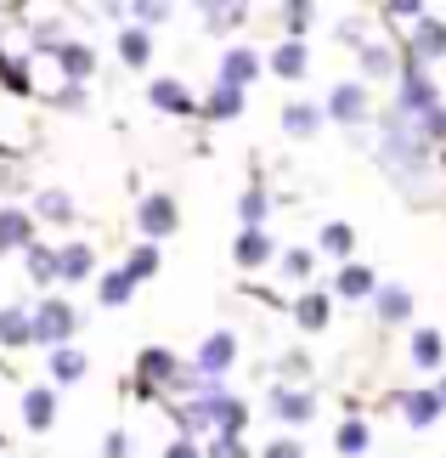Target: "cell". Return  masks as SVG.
<instances>
[{
  "label": "cell",
  "mask_w": 446,
  "mask_h": 458,
  "mask_svg": "<svg viewBox=\"0 0 446 458\" xmlns=\"http://www.w3.org/2000/svg\"><path fill=\"white\" fill-rule=\"evenodd\" d=\"M379 158H384L390 182H401L407 192H424V182H430V170H435V148L424 142V131L407 125L396 108H384V119H379Z\"/></svg>",
  "instance_id": "obj_1"
},
{
  "label": "cell",
  "mask_w": 446,
  "mask_h": 458,
  "mask_svg": "<svg viewBox=\"0 0 446 458\" xmlns=\"http://www.w3.org/2000/svg\"><path fill=\"white\" fill-rule=\"evenodd\" d=\"M74 334H80V311L68 306L63 294H46V301H34V311H29V340H34V345L63 351V345H74Z\"/></svg>",
  "instance_id": "obj_2"
},
{
  "label": "cell",
  "mask_w": 446,
  "mask_h": 458,
  "mask_svg": "<svg viewBox=\"0 0 446 458\" xmlns=\"http://www.w3.org/2000/svg\"><path fill=\"white\" fill-rule=\"evenodd\" d=\"M231 362H238V334H226V328L204 334L198 357H192V368H198V379H204V385H226Z\"/></svg>",
  "instance_id": "obj_3"
},
{
  "label": "cell",
  "mask_w": 446,
  "mask_h": 458,
  "mask_svg": "<svg viewBox=\"0 0 446 458\" xmlns=\"http://www.w3.org/2000/svg\"><path fill=\"white\" fill-rule=\"evenodd\" d=\"M198 402L209 413V430H215V436H238V442H243V425H248V402L243 396H231L226 385H209Z\"/></svg>",
  "instance_id": "obj_4"
},
{
  "label": "cell",
  "mask_w": 446,
  "mask_h": 458,
  "mask_svg": "<svg viewBox=\"0 0 446 458\" xmlns=\"http://www.w3.org/2000/svg\"><path fill=\"white\" fill-rule=\"evenodd\" d=\"M265 408H272L277 425H311V419H316V396L299 391V385H289V379H277L272 391H265Z\"/></svg>",
  "instance_id": "obj_5"
},
{
  "label": "cell",
  "mask_w": 446,
  "mask_h": 458,
  "mask_svg": "<svg viewBox=\"0 0 446 458\" xmlns=\"http://www.w3.org/2000/svg\"><path fill=\"white\" fill-rule=\"evenodd\" d=\"M367 114H373V102H367L362 80H339L328 91V102H323V119H333V125H362Z\"/></svg>",
  "instance_id": "obj_6"
},
{
  "label": "cell",
  "mask_w": 446,
  "mask_h": 458,
  "mask_svg": "<svg viewBox=\"0 0 446 458\" xmlns=\"http://www.w3.org/2000/svg\"><path fill=\"white\" fill-rule=\"evenodd\" d=\"M136 226H141L147 243H158V238H170L175 226H181V209H175L170 192H147V199L136 204Z\"/></svg>",
  "instance_id": "obj_7"
},
{
  "label": "cell",
  "mask_w": 446,
  "mask_h": 458,
  "mask_svg": "<svg viewBox=\"0 0 446 458\" xmlns=\"http://www.w3.org/2000/svg\"><path fill=\"white\" fill-rule=\"evenodd\" d=\"M181 357H175V351L170 345H147V351H141V357H136V379L141 385H158V391H175V385H181Z\"/></svg>",
  "instance_id": "obj_8"
},
{
  "label": "cell",
  "mask_w": 446,
  "mask_h": 458,
  "mask_svg": "<svg viewBox=\"0 0 446 458\" xmlns=\"http://www.w3.org/2000/svg\"><path fill=\"white\" fill-rule=\"evenodd\" d=\"M396 408H401V419L413 430H430V425H441V396H435V385H413V391H396Z\"/></svg>",
  "instance_id": "obj_9"
},
{
  "label": "cell",
  "mask_w": 446,
  "mask_h": 458,
  "mask_svg": "<svg viewBox=\"0 0 446 458\" xmlns=\"http://www.w3.org/2000/svg\"><path fill=\"white\" fill-rule=\"evenodd\" d=\"M272 255H277V243H272V233H265V226H243L238 243H231V260H238L243 272H260Z\"/></svg>",
  "instance_id": "obj_10"
},
{
  "label": "cell",
  "mask_w": 446,
  "mask_h": 458,
  "mask_svg": "<svg viewBox=\"0 0 446 458\" xmlns=\"http://www.w3.org/2000/svg\"><path fill=\"white\" fill-rule=\"evenodd\" d=\"M441 57H446V23L424 12L418 23H413V63L424 68V63H441Z\"/></svg>",
  "instance_id": "obj_11"
},
{
  "label": "cell",
  "mask_w": 446,
  "mask_h": 458,
  "mask_svg": "<svg viewBox=\"0 0 446 458\" xmlns=\"http://www.w3.org/2000/svg\"><path fill=\"white\" fill-rule=\"evenodd\" d=\"M260 68H265V63H260V51L231 46L226 57H221V80H215V85H231V91H243L248 80H260Z\"/></svg>",
  "instance_id": "obj_12"
},
{
  "label": "cell",
  "mask_w": 446,
  "mask_h": 458,
  "mask_svg": "<svg viewBox=\"0 0 446 458\" xmlns=\"http://www.w3.org/2000/svg\"><path fill=\"white\" fill-rule=\"evenodd\" d=\"M333 294L339 301H373L379 294V277H373V267H362V260H345L333 277Z\"/></svg>",
  "instance_id": "obj_13"
},
{
  "label": "cell",
  "mask_w": 446,
  "mask_h": 458,
  "mask_svg": "<svg viewBox=\"0 0 446 458\" xmlns=\"http://www.w3.org/2000/svg\"><path fill=\"white\" fill-rule=\"evenodd\" d=\"M147 102L158 114H170V119H181V114H198V102H192V91L181 80H153L147 85Z\"/></svg>",
  "instance_id": "obj_14"
},
{
  "label": "cell",
  "mask_w": 446,
  "mask_h": 458,
  "mask_svg": "<svg viewBox=\"0 0 446 458\" xmlns=\"http://www.w3.org/2000/svg\"><path fill=\"white\" fill-rule=\"evenodd\" d=\"M97 277V250L91 243H63L57 250V284H85Z\"/></svg>",
  "instance_id": "obj_15"
},
{
  "label": "cell",
  "mask_w": 446,
  "mask_h": 458,
  "mask_svg": "<svg viewBox=\"0 0 446 458\" xmlns=\"http://www.w3.org/2000/svg\"><path fill=\"white\" fill-rule=\"evenodd\" d=\"M34 243V216L17 204H0V255L6 250H29Z\"/></svg>",
  "instance_id": "obj_16"
},
{
  "label": "cell",
  "mask_w": 446,
  "mask_h": 458,
  "mask_svg": "<svg viewBox=\"0 0 446 458\" xmlns=\"http://www.w3.org/2000/svg\"><path fill=\"white\" fill-rule=\"evenodd\" d=\"M23 425H29L34 436L57 425V391H51V385H34V391H23Z\"/></svg>",
  "instance_id": "obj_17"
},
{
  "label": "cell",
  "mask_w": 446,
  "mask_h": 458,
  "mask_svg": "<svg viewBox=\"0 0 446 458\" xmlns=\"http://www.w3.org/2000/svg\"><path fill=\"white\" fill-rule=\"evenodd\" d=\"M265 68H272L277 80H306V74H311V51H306V40H282L272 57H265Z\"/></svg>",
  "instance_id": "obj_18"
},
{
  "label": "cell",
  "mask_w": 446,
  "mask_h": 458,
  "mask_svg": "<svg viewBox=\"0 0 446 458\" xmlns=\"http://www.w3.org/2000/svg\"><path fill=\"white\" fill-rule=\"evenodd\" d=\"M57 68H63V80H68V85H85V80L97 74V51H91V46H80V40H63Z\"/></svg>",
  "instance_id": "obj_19"
},
{
  "label": "cell",
  "mask_w": 446,
  "mask_h": 458,
  "mask_svg": "<svg viewBox=\"0 0 446 458\" xmlns=\"http://www.w3.org/2000/svg\"><path fill=\"white\" fill-rule=\"evenodd\" d=\"M282 131L294 136H316L323 131V102H282Z\"/></svg>",
  "instance_id": "obj_20"
},
{
  "label": "cell",
  "mask_w": 446,
  "mask_h": 458,
  "mask_svg": "<svg viewBox=\"0 0 446 458\" xmlns=\"http://www.w3.org/2000/svg\"><path fill=\"white\" fill-rule=\"evenodd\" d=\"M328 311H333L328 294H323V289H306V294L294 301V323L306 328V334H323V328H328Z\"/></svg>",
  "instance_id": "obj_21"
},
{
  "label": "cell",
  "mask_w": 446,
  "mask_h": 458,
  "mask_svg": "<svg viewBox=\"0 0 446 458\" xmlns=\"http://www.w3.org/2000/svg\"><path fill=\"white\" fill-rule=\"evenodd\" d=\"M441 362H446L441 328H413V368H424V374H441Z\"/></svg>",
  "instance_id": "obj_22"
},
{
  "label": "cell",
  "mask_w": 446,
  "mask_h": 458,
  "mask_svg": "<svg viewBox=\"0 0 446 458\" xmlns=\"http://www.w3.org/2000/svg\"><path fill=\"white\" fill-rule=\"evenodd\" d=\"M119 57H124V68H147L153 63V34L136 29V23H119Z\"/></svg>",
  "instance_id": "obj_23"
},
{
  "label": "cell",
  "mask_w": 446,
  "mask_h": 458,
  "mask_svg": "<svg viewBox=\"0 0 446 458\" xmlns=\"http://www.w3.org/2000/svg\"><path fill=\"white\" fill-rule=\"evenodd\" d=\"M85 374H91V357H85L80 345H63V351H51V379H57V385H80Z\"/></svg>",
  "instance_id": "obj_24"
},
{
  "label": "cell",
  "mask_w": 446,
  "mask_h": 458,
  "mask_svg": "<svg viewBox=\"0 0 446 458\" xmlns=\"http://www.w3.org/2000/svg\"><path fill=\"white\" fill-rule=\"evenodd\" d=\"M373 306H379V323H407V317H413V294H407L401 284H379Z\"/></svg>",
  "instance_id": "obj_25"
},
{
  "label": "cell",
  "mask_w": 446,
  "mask_h": 458,
  "mask_svg": "<svg viewBox=\"0 0 446 458\" xmlns=\"http://www.w3.org/2000/svg\"><path fill=\"white\" fill-rule=\"evenodd\" d=\"M23 267L34 277V289H51V284H57V250H51V243H29V250H23Z\"/></svg>",
  "instance_id": "obj_26"
},
{
  "label": "cell",
  "mask_w": 446,
  "mask_h": 458,
  "mask_svg": "<svg viewBox=\"0 0 446 458\" xmlns=\"http://www.w3.org/2000/svg\"><path fill=\"white\" fill-rule=\"evenodd\" d=\"M130 294H136V284H130V277H124V267H114V272H102V277H97V301L108 306V311L130 306Z\"/></svg>",
  "instance_id": "obj_27"
},
{
  "label": "cell",
  "mask_w": 446,
  "mask_h": 458,
  "mask_svg": "<svg viewBox=\"0 0 446 458\" xmlns=\"http://www.w3.org/2000/svg\"><path fill=\"white\" fill-rule=\"evenodd\" d=\"M204 119H215V125H226V119H238L243 114V91H231V85H215V91L204 97Z\"/></svg>",
  "instance_id": "obj_28"
},
{
  "label": "cell",
  "mask_w": 446,
  "mask_h": 458,
  "mask_svg": "<svg viewBox=\"0 0 446 458\" xmlns=\"http://www.w3.org/2000/svg\"><path fill=\"white\" fill-rule=\"evenodd\" d=\"M34 216L51 221V226H68V221H74V199H68L63 187H46L40 199H34Z\"/></svg>",
  "instance_id": "obj_29"
},
{
  "label": "cell",
  "mask_w": 446,
  "mask_h": 458,
  "mask_svg": "<svg viewBox=\"0 0 446 458\" xmlns=\"http://www.w3.org/2000/svg\"><path fill=\"white\" fill-rule=\"evenodd\" d=\"M316 243H323V255H333V260H350V250H356V226H350V221H328Z\"/></svg>",
  "instance_id": "obj_30"
},
{
  "label": "cell",
  "mask_w": 446,
  "mask_h": 458,
  "mask_svg": "<svg viewBox=\"0 0 446 458\" xmlns=\"http://www.w3.org/2000/svg\"><path fill=\"white\" fill-rule=\"evenodd\" d=\"M0 345H34V340H29V311H23V306H0Z\"/></svg>",
  "instance_id": "obj_31"
},
{
  "label": "cell",
  "mask_w": 446,
  "mask_h": 458,
  "mask_svg": "<svg viewBox=\"0 0 446 458\" xmlns=\"http://www.w3.org/2000/svg\"><path fill=\"white\" fill-rule=\"evenodd\" d=\"M367 442H373V436H367L362 419H345V425L333 430V447L345 453V458H362V453H367Z\"/></svg>",
  "instance_id": "obj_32"
},
{
  "label": "cell",
  "mask_w": 446,
  "mask_h": 458,
  "mask_svg": "<svg viewBox=\"0 0 446 458\" xmlns=\"http://www.w3.org/2000/svg\"><path fill=\"white\" fill-rule=\"evenodd\" d=\"M248 23V6H204V29L209 34H231Z\"/></svg>",
  "instance_id": "obj_33"
},
{
  "label": "cell",
  "mask_w": 446,
  "mask_h": 458,
  "mask_svg": "<svg viewBox=\"0 0 446 458\" xmlns=\"http://www.w3.org/2000/svg\"><path fill=\"white\" fill-rule=\"evenodd\" d=\"M153 272H158V243H136L130 260H124V277L141 284V277H153Z\"/></svg>",
  "instance_id": "obj_34"
},
{
  "label": "cell",
  "mask_w": 446,
  "mask_h": 458,
  "mask_svg": "<svg viewBox=\"0 0 446 458\" xmlns=\"http://www.w3.org/2000/svg\"><path fill=\"white\" fill-rule=\"evenodd\" d=\"M362 74L367 80H390V74H396V57H390V46H362Z\"/></svg>",
  "instance_id": "obj_35"
},
{
  "label": "cell",
  "mask_w": 446,
  "mask_h": 458,
  "mask_svg": "<svg viewBox=\"0 0 446 458\" xmlns=\"http://www.w3.org/2000/svg\"><path fill=\"white\" fill-rule=\"evenodd\" d=\"M265 209H272V199H265L260 187H248L243 199H238V216H243V226H265Z\"/></svg>",
  "instance_id": "obj_36"
},
{
  "label": "cell",
  "mask_w": 446,
  "mask_h": 458,
  "mask_svg": "<svg viewBox=\"0 0 446 458\" xmlns=\"http://www.w3.org/2000/svg\"><path fill=\"white\" fill-rule=\"evenodd\" d=\"M311 6H299V0H294V6H282V29H289V40H306V29H311Z\"/></svg>",
  "instance_id": "obj_37"
},
{
  "label": "cell",
  "mask_w": 446,
  "mask_h": 458,
  "mask_svg": "<svg viewBox=\"0 0 446 458\" xmlns=\"http://www.w3.org/2000/svg\"><path fill=\"white\" fill-rule=\"evenodd\" d=\"M29 40H34V51H63V23L57 17H51V23H34Z\"/></svg>",
  "instance_id": "obj_38"
},
{
  "label": "cell",
  "mask_w": 446,
  "mask_h": 458,
  "mask_svg": "<svg viewBox=\"0 0 446 458\" xmlns=\"http://www.w3.org/2000/svg\"><path fill=\"white\" fill-rule=\"evenodd\" d=\"M124 17H136V29H153V23H164L170 6H158V0H141V6H124Z\"/></svg>",
  "instance_id": "obj_39"
},
{
  "label": "cell",
  "mask_w": 446,
  "mask_h": 458,
  "mask_svg": "<svg viewBox=\"0 0 446 458\" xmlns=\"http://www.w3.org/2000/svg\"><path fill=\"white\" fill-rule=\"evenodd\" d=\"M311 267H316V255H311V250H289V255H282V272H289L294 284H306Z\"/></svg>",
  "instance_id": "obj_40"
},
{
  "label": "cell",
  "mask_w": 446,
  "mask_h": 458,
  "mask_svg": "<svg viewBox=\"0 0 446 458\" xmlns=\"http://www.w3.org/2000/svg\"><path fill=\"white\" fill-rule=\"evenodd\" d=\"M102 458H136V442L124 430H108L102 436Z\"/></svg>",
  "instance_id": "obj_41"
},
{
  "label": "cell",
  "mask_w": 446,
  "mask_h": 458,
  "mask_svg": "<svg viewBox=\"0 0 446 458\" xmlns=\"http://www.w3.org/2000/svg\"><path fill=\"white\" fill-rule=\"evenodd\" d=\"M0 80H6L12 91H29V68H23V57H0Z\"/></svg>",
  "instance_id": "obj_42"
},
{
  "label": "cell",
  "mask_w": 446,
  "mask_h": 458,
  "mask_svg": "<svg viewBox=\"0 0 446 458\" xmlns=\"http://www.w3.org/2000/svg\"><path fill=\"white\" fill-rule=\"evenodd\" d=\"M260 458H306V447H299L294 436H277V442H265V447H260Z\"/></svg>",
  "instance_id": "obj_43"
},
{
  "label": "cell",
  "mask_w": 446,
  "mask_h": 458,
  "mask_svg": "<svg viewBox=\"0 0 446 458\" xmlns=\"http://www.w3.org/2000/svg\"><path fill=\"white\" fill-rule=\"evenodd\" d=\"M204 458H248V453H243V442H238V436H215V442L204 447Z\"/></svg>",
  "instance_id": "obj_44"
},
{
  "label": "cell",
  "mask_w": 446,
  "mask_h": 458,
  "mask_svg": "<svg viewBox=\"0 0 446 458\" xmlns=\"http://www.w3.org/2000/svg\"><path fill=\"white\" fill-rule=\"evenodd\" d=\"M384 17H390V23H396V17H407V23H418V17H424V6H418V0H396V6H384Z\"/></svg>",
  "instance_id": "obj_45"
},
{
  "label": "cell",
  "mask_w": 446,
  "mask_h": 458,
  "mask_svg": "<svg viewBox=\"0 0 446 458\" xmlns=\"http://www.w3.org/2000/svg\"><path fill=\"white\" fill-rule=\"evenodd\" d=\"M164 458H204V447H198V442H187V436H175V442L164 447Z\"/></svg>",
  "instance_id": "obj_46"
},
{
  "label": "cell",
  "mask_w": 446,
  "mask_h": 458,
  "mask_svg": "<svg viewBox=\"0 0 446 458\" xmlns=\"http://www.w3.org/2000/svg\"><path fill=\"white\" fill-rule=\"evenodd\" d=\"M57 108H68V114L85 108V85H63V91H57Z\"/></svg>",
  "instance_id": "obj_47"
},
{
  "label": "cell",
  "mask_w": 446,
  "mask_h": 458,
  "mask_svg": "<svg viewBox=\"0 0 446 458\" xmlns=\"http://www.w3.org/2000/svg\"><path fill=\"white\" fill-rule=\"evenodd\" d=\"M435 396H441V408H446V374H441V385H435Z\"/></svg>",
  "instance_id": "obj_48"
}]
</instances>
